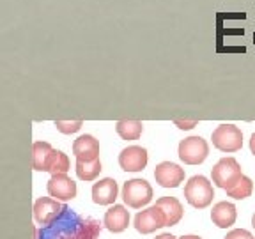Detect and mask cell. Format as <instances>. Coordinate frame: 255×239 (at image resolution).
Masks as SVG:
<instances>
[{
	"mask_svg": "<svg viewBox=\"0 0 255 239\" xmlns=\"http://www.w3.org/2000/svg\"><path fill=\"white\" fill-rule=\"evenodd\" d=\"M53 154H55V149L48 142H34L32 143V168L37 172H48Z\"/></svg>",
	"mask_w": 255,
	"mask_h": 239,
	"instance_id": "cell-15",
	"label": "cell"
},
{
	"mask_svg": "<svg viewBox=\"0 0 255 239\" xmlns=\"http://www.w3.org/2000/svg\"><path fill=\"white\" fill-rule=\"evenodd\" d=\"M184 197H186L190 206L197 207V209H206L213 202L215 190H213V184L209 183L207 177L193 175L184 186Z\"/></svg>",
	"mask_w": 255,
	"mask_h": 239,
	"instance_id": "cell-2",
	"label": "cell"
},
{
	"mask_svg": "<svg viewBox=\"0 0 255 239\" xmlns=\"http://www.w3.org/2000/svg\"><path fill=\"white\" fill-rule=\"evenodd\" d=\"M75 170H76V175H78V179L94 181L103 168H101V161H100V158H98V159H94V161H76Z\"/></svg>",
	"mask_w": 255,
	"mask_h": 239,
	"instance_id": "cell-19",
	"label": "cell"
},
{
	"mask_svg": "<svg viewBox=\"0 0 255 239\" xmlns=\"http://www.w3.org/2000/svg\"><path fill=\"white\" fill-rule=\"evenodd\" d=\"M101 232V223L94 218H82L73 211L64 209V213L41 229V239H98Z\"/></svg>",
	"mask_w": 255,
	"mask_h": 239,
	"instance_id": "cell-1",
	"label": "cell"
},
{
	"mask_svg": "<svg viewBox=\"0 0 255 239\" xmlns=\"http://www.w3.org/2000/svg\"><path fill=\"white\" fill-rule=\"evenodd\" d=\"M46 190L50 197L55 200H73L76 197V183L68 177V174H55L50 177L46 184Z\"/></svg>",
	"mask_w": 255,
	"mask_h": 239,
	"instance_id": "cell-9",
	"label": "cell"
},
{
	"mask_svg": "<svg viewBox=\"0 0 255 239\" xmlns=\"http://www.w3.org/2000/svg\"><path fill=\"white\" fill-rule=\"evenodd\" d=\"M147 149L140 145H129L119 154V165L124 172H140L147 165Z\"/></svg>",
	"mask_w": 255,
	"mask_h": 239,
	"instance_id": "cell-11",
	"label": "cell"
},
{
	"mask_svg": "<svg viewBox=\"0 0 255 239\" xmlns=\"http://www.w3.org/2000/svg\"><path fill=\"white\" fill-rule=\"evenodd\" d=\"M53 126L59 129L60 133L64 135H71V133H76L80 127L84 126V120L82 119H76V120H55Z\"/></svg>",
	"mask_w": 255,
	"mask_h": 239,
	"instance_id": "cell-22",
	"label": "cell"
},
{
	"mask_svg": "<svg viewBox=\"0 0 255 239\" xmlns=\"http://www.w3.org/2000/svg\"><path fill=\"white\" fill-rule=\"evenodd\" d=\"M154 239H177V238L172 236V234H159V236H156Z\"/></svg>",
	"mask_w": 255,
	"mask_h": 239,
	"instance_id": "cell-26",
	"label": "cell"
},
{
	"mask_svg": "<svg viewBox=\"0 0 255 239\" xmlns=\"http://www.w3.org/2000/svg\"><path fill=\"white\" fill-rule=\"evenodd\" d=\"M254 44H255V32H254Z\"/></svg>",
	"mask_w": 255,
	"mask_h": 239,
	"instance_id": "cell-29",
	"label": "cell"
},
{
	"mask_svg": "<svg viewBox=\"0 0 255 239\" xmlns=\"http://www.w3.org/2000/svg\"><path fill=\"white\" fill-rule=\"evenodd\" d=\"M225 239H254V236L245 229H234L225 236Z\"/></svg>",
	"mask_w": 255,
	"mask_h": 239,
	"instance_id": "cell-23",
	"label": "cell"
},
{
	"mask_svg": "<svg viewBox=\"0 0 255 239\" xmlns=\"http://www.w3.org/2000/svg\"><path fill=\"white\" fill-rule=\"evenodd\" d=\"M64 209H68V206L60 204L59 200L50 199V197H41L34 202V220H36V223L46 227L62 215Z\"/></svg>",
	"mask_w": 255,
	"mask_h": 239,
	"instance_id": "cell-7",
	"label": "cell"
},
{
	"mask_svg": "<svg viewBox=\"0 0 255 239\" xmlns=\"http://www.w3.org/2000/svg\"><path fill=\"white\" fill-rule=\"evenodd\" d=\"M252 227H254V229H255V215H254V216H252Z\"/></svg>",
	"mask_w": 255,
	"mask_h": 239,
	"instance_id": "cell-28",
	"label": "cell"
},
{
	"mask_svg": "<svg viewBox=\"0 0 255 239\" xmlns=\"http://www.w3.org/2000/svg\"><path fill=\"white\" fill-rule=\"evenodd\" d=\"M105 227L108 229L110 232H123L128 229L129 225V211H128L124 206H112L107 213H105V218H103Z\"/></svg>",
	"mask_w": 255,
	"mask_h": 239,
	"instance_id": "cell-14",
	"label": "cell"
},
{
	"mask_svg": "<svg viewBox=\"0 0 255 239\" xmlns=\"http://www.w3.org/2000/svg\"><path fill=\"white\" fill-rule=\"evenodd\" d=\"M209 154V143L202 136H188L179 142V158L186 165H200Z\"/></svg>",
	"mask_w": 255,
	"mask_h": 239,
	"instance_id": "cell-6",
	"label": "cell"
},
{
	"mask_svg": "<svg viewBox=\"0 0 255 239\" xmlns=\"http://www.w3.org/2000/svg\"><path fill=\"white\" fill-rule=\"evenodd\" d=\"M156 206L163 211L165 220H167V227L177 225L183 218V206L175 197H161L156 200Z\"/></svg>",
	"mask_w": 255,
	"mask_h": 239,
	"instance_id": "cell-17",
	"label": "cell"
},
{
	"mask_svg": "<svg viewBox=\"0 0 255 239\" xmlns=\"http://www.w3.org/2000/svg\"><path fill=\"white\" fill-rule=\"evenodd\" d=\"M76 161H94L100 158V142L92 135H82L73 142Z\"/></svg>",
	"mask_w": 255,
	"mask_h": 239,
	"instance_id": "cell-12",
	"label": "cell"
},
{
	"mask_svg": "<svg viewBox=\"0 0 255 239\" xmlns=\"http://www.w3.org/2000/svg\"><path fill=\"white\" fill-rule=\"evenodd\" d=\"M250 151H252V154H255V133L250 136Z\"/></svg>",
	"mask_w": 255,
	"mask_h": 239,
	"instance_id": "cell-25",
	"label": "cell"
},
{
	"mask_svg": "<svg viewBox=\"0 0 255 239\" xmlns=\"http://www.w3.org/2000/svg\"><path fill=\"white\" fill-rule=\"evenodd\" d=\"M174 124L179 127V129H191V127H195L197 124H199V120H197V119H191V120L174 119Z\"/></svg>",
	"mask_w": 255,
	"mask_h": 239,
	"instance_id": "cell-24",
	"label": "cell"
},
{
	"mask_svg": "<svg viewBox=\"0 0 255 239\" xmlns=\"http://www.w3.org/2000/svg\"><path fill=\"white\" fill-rule=\"evenodd\" d=\"M152 199V186L145 179H129L123 186V200L133 209L147 206Z\"/></svg>",
	"mask_w": 255,
	"mask_h": 239,
	"instance_id": "cell-5",
	"label": "cell"
},
{
	"mask_svg": "<svg viewBox=\"0 0 255 239\" xmlns=\"http://www.w3.org/2000/svg\"><path fill=\"white\" fill-rule=\"evenodd\" d=\"M241 175H243L241 165H239L234 158H222L211 170L213 183L225 191L234 186V184L241 179Z\"/></svg>",
	"mask_w": 255,
	"mask_h": 239,
	"instance_id": "cell-4",
	"label": "cell"
},
{
	"mask_svg": "<svg viewBox=\"0 0 255 239\" xmlns=\"http://www.w3.org/2000/svg\"><path fill=\"white\" fill-rule=\"evenodd\" d=\"M252 190H254V183H252V179L250 177H247V175H241V179H239L234 186L227 190V195L232 197V199H236V200H243V199H247V197L252 195Z\"/></svg>",
	"mask_w": 255,
	"mask_h": 239,
	"instance_id": "cell-20",
	"label": "cell"
},
{
	"mask_svg": "<svg viewBox=\"0 0 255 239\" xmlns=\"http://www.w3.org/2000/svg\"><path fill=\"white\" fill-rule=\"evenodd\" d=\"M69 170V158L64 154L62 151H57L55 149V154H53L52 163H50V174L55 175V174H68Z\"/></svg>",
	"mask_w": 255,
	"mask_h": 239,
	"instance_id": "cell-21",
	"label": "cell"
},
{
	"mask_svg": "<svg viewBox=\"0 0 255 239\" xmlns=\"http://www.w3.org/2000/svg\"><path fill=\"white\" fill-rule=\"evenodd\" d=\"M213 145L222 152H236L243 147V131L236 124H220L211 135Z\"/></svg>",
	"mask_w": 255,
	"mask_h": 239,
	"instance_id": "cell-3",
	"label": "cell"
},
{
	"mask_svg": "<svg viewBox=\"0 0 255 239\" xmlns=\"http://www.w3.org/2000/svg\"><path fill=\"white\" fill-rule=\"evenodd\" d=\"M117 195H119V186L110 177H105V179L94 183V186H92V200H94V204H100V206L114 204Z\"/></svg>",
	"mask_w": 255,
	"mask_h": 239,
	"instance_id": "cell-13",
	"label": "cell"
},
{
	"mask_svg": "<svg viewBox=\"0 0 255 239\" xmlns=\"http://www.w3.org/2000/svg\"><path fill=\"white\" fill-rule=\"evenodd\" d=\"M238 213L236 206L231 202H218L211 211V220L218 229H229L236 223Z\"/></svg>",
	"mask_w": 255,
	"mask_h": 239,
	"instance_id": "cell-16",
	"label": "cell"
},
{
	"mask_svg": "<svg viewBox=\"0 0 255 239\" xmlns=\"http://www.w3.org/2000/svg\"><path fill=\"white\" fill-rule=\"evenodd\" d=\"M179 239H202V238H199V236H193V234H186V236H183V238H179Z\"/></svg>",
	"mask_w": 255,
	"mask_h": 239,
	"instance_id": "cell-27",
	"label": "cell"
},
{
	"mask_svg": "<svg viewBox=\"0 0 255 239\" xmlns=\"http://www.w3.org/2000/svg\"><path fill=\"white\" fill-rule=\"evenodd\" d=\"M161 227H167V220L158 206L147 207L135 216V229L140 234H151L156 229Z\"/></svg>",
	"mask_w": 255,
	"mask_h": 239,
	"instance_id": "cell-8",
	"label": "cell"
},
{
	"mask_svg": "<svg viewBox=\"0 0 255 239\" xmlns=\"http://www.w3.org/2000/svg\"><path fill=\"white\" fill-rule=\"evenodd\" d=\"M116 131L123 140H138L143 131V124L142 120H119L116 124Z\"/></svg>",
	"mask_w": 255,
	"mask_h": 239,
	"instance_id": "cell-18",
	"label": "cell"
},
{
	"mask_svg": "<svg viewBox=\"0 0 255 239\" xmlns=\"http://www.w3.org/2000/svg\"><path fill=\"white\" fill-rule=\"evenodd\" d=\"M154 179L163 188H177L184 181V168L172 161H163V163L156 165Z\"/></svg>",
	"mask_w": 255,
	"mask_h": 239,
	"instance_id": "cell-10",
	"label": "cell"
}]
</instances>
